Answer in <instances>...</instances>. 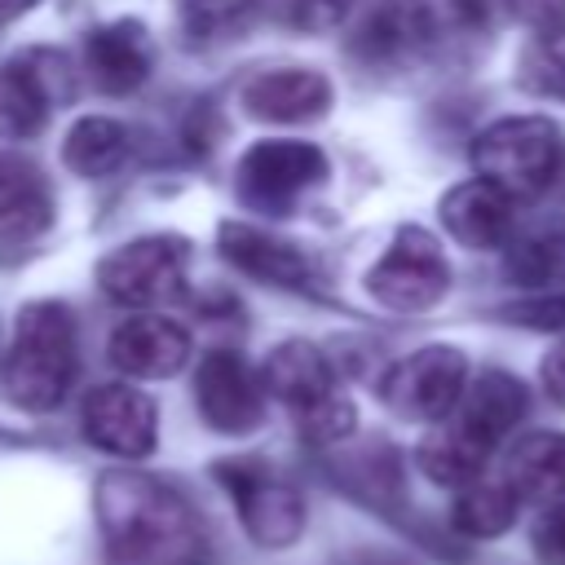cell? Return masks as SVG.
Wrapping results in <instances>:
<instances>
[{"label":"cell","instance_id":"16","mask_svg":"<svg viewBox=\"0 0 565 565\" xmlns=\"http://www.w3.org/2000/svg\"><path fill=\"white\" fill-rule=\"evenodd\" d=\"M327 106H331L327 75L305 71V66L260 71L243 88V110L265 124H305V119H318Z\"/></svg>","mask_w":565,"mask_h":565},{"label":"cell","instance_id":"28","mask_svg":"<svg viewBox=\"0 0 565 565\" xmlns=\"http://www.w3.org/2000/svg\"><path fill=\"white\" fill-rule=\"evenodd\" d=\"M534 556L539 565H565V499L547 503V512L534 521Z\"/></svg>","mask_w":565,"mask_h":565},{"label":"cell","instance_id":"24","mask_svg":"<svg viewBox=\"0 0 565 565\" xmlns=\"http://www.w3.org/2000/svg\"><path fill=\"white\" fill-rule=\"evenodd\" d=\"M62 159L75 177H110L124 159H128V128L119 119H106V115H88L79 119L71 132H66V146H62Z\"/></svg>","mask_w":565,"mask_h":565},{"label":"cell","instance_id":"1","mask_svg":"<svg viewBox=\"0 0 565 565\" xmlns=\"http://www.w3.org/2000/svg\"><path fill=\"white\" fill-rule=\"evenodd\" d=\"M93 503L106 565H212L207 525L177 486L150 472H106Z\"/></svg>","mask_w":565,"mask_h":565},{"label":"cell","instance_id":"11","mask_svg":"<svg viewBox=\"0 0 565 565\" xmlns=\"http://www.w3.org/2000/svg\"><path fill=\"white\" fill-rule=\"evenodd\" d=\"M79 428L97 450L119 455V459H141L154 450L159 415L141 388L97 384V388H88V397L79 406Z\"/></svg>","mask_w":565,"mask_h":565},{"label":"cell","instance_id":"32","mask_svg":"<svg viewBox=\"0 0 565 565\" xmlns=\"http://www.w3.org/2000/svg\"><path fill=\"white\" fill-rule=\"evenodd\" d=\"M508 4H512L516 18H525V22H534V26H552V22H561V13H565V0H508Z\"/></svg>","mask_w":565,"mask_h":565},{"label":"cell","instance_id":"33","mask_svg":"<svg viewBox=\"0 0 565 565\" xmlns=\"http://www.w3.org/2000/svg\"><path fill=\"white\" fill-rule=\"evenodd\" d=\"M35 0H0V22H13L18 13H26Z\"/></svg>","mask_w":565,"mask_h":565},{"label":"cell","instance_id":"31","mask_svg":"<svg viewBox=\"0 0 565 565\" xmlns=\"http://www.w3.org/2000/svg\"><path fill=\"white\" fill-rule=\"evenodd\" d=\"M539 380H543V393H547L556 406H565V344H556V349L543 358Z\"/></svg>","mask_w":565,"mask_h":565},{"label":"cell","instance_id":"17","mask_svg":"<svg viewBox=\"0 0 565 565\" xmlns=\"http://www.w3.org/2000/svg\"><path fill=\"white\" fill-rule=\"evenodd\" d=\"M84 62L93 71V79L106 88V93H132L146 84L150 66H154V49H150V35L141 22L124 18V22H110V26H97L84 44Z\"/></svg>","mask_w":565,"mask_h":565},{"label":"cell","instance_id":"12","mask_svg":"<svg viewBox=\"0 0 565 565\" xmlns=\"http://www.w3.org/2000/svg\"><path fill=\"white\" fill-rule=\"evenodd\" d=\"M463 13V0H380L362 26V44L380 57H411L455 31Z\"/></svg>","mask_w":565,"mask_h":565},{"label":"cell","instance_id":"6","mask_svg":"<svg viewBox=\"0 0 565 565\" xmlns=\"http://www.w3.org/2000/svg\"><path fill=\"white\" fill-rule=\"evenodd\" d=\"M468 388V362L450 344H428L388 366L380 397L393 415L415 419V424H441Z\"/></svg>","mask_w":565,"mask_h":565},{"label":"cell","instance_id":"27","mask_svg":"<svg viewBox=\"0 0 565 565\" xmlns=\"http://www.w3.org/2000/svg\"><path fill=\"white\" fill-rule=\"evenodd\" d=\"M256 0H181V18L190 31L207 35V31H221L230 22H238Z\"/></svg>","mask_w":565,"mask_h":565},{"label":"cell","instance_id":"7","mask_svg":"<svg viewBox=\"0 0 565 565\" xmlns=\"http://www.w3.org/2000/svg\"><path fill=\"white\" fill-rule=\"evenodd\" d=\"M185 260H190V243L185 238L150 234V238H132V243L115 247L97 265V282L115 305L146 309V305L172 300L181 291Z\"/></svg>","mask_w":565,"mask_h":565},{"label":"cell","instance_id":"9","mask_svg":"<svg viewBox=\"0 0 565 565\" xmlns=\"http://www.w3.org/2000/svg\"><path fill=\"white\" fill-rule=\"evenodd\" d=\"M327 172V159L309 141H260L238 163V199L256 212H291V203L318 185Z\"/></svg>","mask_w":565,"mask_h":565},{"label":"cell","instance_id":"4","mask_svg":"<svg viewBox=\"0 0 565 565\" xmlns=\"http://www.w3.org/2000/svg\"><path fill=\"white\" fill-rule=\"evenodd\" d=\"M565 163L561 128L547 115H508L477 132L472 168L512 199H539Z\"/></svg>","mask_w":565,"mask_h":565},{"label":"cell","instance_id":"29","mask_svg":"<svg viewBox=\"0 0 565 565\" xmlns=\"http://www.w3.org/2000/svg\"><path fill=\"white\" fill-rule=\"evenodd\" d=\"M349 9H353V0H296V18H300V26H313V31L344 22Z\"/></svg>","mask_w":565,"mask_h":565},{"label":"cell","instance_id":"26","mask_svg":"<svg viewBox=\"0 0 565 565\" xmlns=\"http://www.w3.org/2000/svg\"><path fill=\"white\" fill-rule=\"evenodd\" d=\"M521 84L534 97H561L565 102V22L539 26V35L521 53Z\"/></svg>","mask_w":565,"mask_h":565},{"label":"cell","instance_id":"5","mask_svg":"<svg viewBox=\"0 0 565 565\" xmlns=\"http://www.w3.org/2000/svg\"><path fill=\"white\" fill-rule=\"evenodd\" d=\"M216 481L234 499L238 525L247 530L252 543L274 552V547H291L300 539L305 499L269 463H260V459H225V463H216Z\"/></svg>","mask_w":565,"mask_h":565},{"label":"cell","instance_id":"13","mask_svg":"<svg viewBox=\"0 0 565 565\" xmlns=\"http://www.w3.org/2000/svg\"><path fill=\"white\" fill-rule=\"evenodd\" d=\"M525 384L508 371H481L477 380H468L459 406L446 415L459 433H468L477 446H486L490 455L512 437V428L525 419Z\"/></svg>","mask_w":565,"mask_h":565},{"label":"cell","instance_id":"8","mask_svg":"<svg viewBox=\"0 0 565 565\" xmlns=\"http://www.w3.org/2000/svg\"><path fill=\"white\" fill-rule=\"evenodd\" d=\"M446 282H450V265H446L437 238L415 225L397 230L388 252L366 274V291L384 309H397V313H419V309L437 305Z\"/></svg>","mask_w":565,"mask_h":565},{"label":"cell","instance_id":"19","mask_svg":"<svg viewBox=\"0 0 565 565\" xmlns=\"http://www.w3.org/2000/svg\"><path fill=\"white\" fill-rule=\"evenodd\" d=\"M53 216V190L44 172L18 154H0V238H35Z\"/></svg>","mask_w":565,"mask_h":565},{"label":"cell","instance_id":"15","mask_svg":"<svg viewBox=\"0 0 565 565\" xmlns=\"http://www.w3.org/2000/svg\"><path fill=\"white\" fill-rule=\"evenodd\" d=\"M512 207H516L512 194H503L486 177H472L441 199V225L455 243L472 252H494L508 247L512 238Z\"/></svg>","mask_w":565,"mask_h":565},{"label":"cell","instance_id":"23","mask_svg":"<svg viewBox=\"0 0 565 565\" xmlns=\"http://www.w3.org/2000/svg\"><path fill=\"white\" fill-rule=\"evenodd\" d=\"M516 508H521V494H516L503 477H477V481H468V486L455 494L450 521H455V530L468 534V539H494V534L512 530Z\"/></svg>","mask_w":565,"mask_h":565},{"label":"cell","instance_id":"2","mask_svg":"<svg viewBox=\"0 0 565 565\" xmlns=\"http://www.w3.org/2000/svg\"><path fill=\"white\" fill-rule=\"evenodd\" d=\"M79 371V335L75 313L57 300L26 305L18 313L9 353L0 362V380L13 406L22 411H53L66 402Z\"/></svg>","mask_w":565,"mask_h":565},{"label":"cell","instance_id":"21","mask_svg":"<svg viewBox=\"0 0 565 565\" xmlns=\"http://www.w3.org/2000/svg\"><path fill=\"white\" fill-rule=\"evenodd\" d=\"M53 93L44 84V71L31 62H9L0 66V137L4 141H26L49 124Z\"/></svg>","mask_w":565,"mask_h":565},{"label":"cell","instance_id":"10","mask_svg":"<svg viewBox=\"0 0 565 565\" xmlns=\"http://www.w3.org/2000/svg\"><path fill=\"white\" fill-rule=\"evenodd\" d=\"M265 380L260 371H252L234 349H216L199 362L194 371V402L199 415L216 428V433H252L265 419Z\"/></svg>","mask_w":565,"mask_h":565},{"label":"cell","instance_id":"25","mask_svg":"<svg viewBox=\"0 0 565 565\" xmlns=\"http://www.w3.org/2000/svg\"><path fill=\"white\" fill-rule=\"evenodd\" d=\"M508 278L521 287H565V225H552L512 243Z\"/></svg>","mask_w":565,"mask_h":565},{"label":"cell","instance_id":"30","mask_svg":"<svg viewBox=\"0 0 565 565\" xmlns=\"http://www.w3.org/2000/svg\"><path fill=\"white\" fill-rule=\"evenodd\" d=\"M521 322L530 327H565V296H547V300H530L516 309Z\"/></svg>","mask_w":565,"mask_h":565},{"label":"cell","instance_id":"3","mask_svg":"<svg viewBox=\"0 0 565 565\" xmlns=\"http://www.w3.org/2000/svg\"><path fill=\"white\" fill-rule=\"evenodd\" d=\"M260 380H265L269 397H278L296 415V428L309 441L327 446V441H340V437L353 433V424H358L353 402L340 393L335 371H331V362L318 344H309V340L278 344L265 358Z\"/></svg>","mask_w":565,"mask_h":565},{"label":"cell","instance_id":"22","mask_svg":"<svg viewBox=\"0 0 565 565\" xmlns=\"http://www.w3.org/2000/svg\"><path fill=\"white\" fill-rule=\"evenodd\" d=\"M486 463H490V450L477 446L468 433H459L450 419L433 424L419 441V468L437 481V486H450V490H463L468 481L486 477Z\"/></svg>","mask_w":565,"mask_h":565},{"label":"cell","instance_id":"18","mask_svg":"<svg viewBox=\"0 0 565 565\" xmlns=\"http://www.w3.org/2000/svg\"><path fill=\"white\" fill-rule=\"evenodd\" d=\"M221 256L265 287H305V278H309V260L291 243H282L256 225H238V221L221 225Z\"/></svg>","mask_w":565,"mask_h":565},{"label":"cell","instance_id":"20","mask_svg":"<svg viewBox=\"0 0 565 565\" xmlns=\"http://www.w3.org/2000/svg\"><path fill=\"white\" fill-rule=\"evenodd\" d=\"M503 481L521 503H561L565 499V433H530L512 441L503 459Z\"/></svg>","mask_w":565,"mask_h":565},{"label":"cell","instance_id":"14","mask_svg":"<svg viewBox=\"0 0 565 565\" xmlns=\"http://www.w3.org/2000/svg\"><path fill=\"white\" fill-rule=\"evenodd\" d=\"M190 358V331L159 313H137L115 327L110 335V362L137 380H163L177 375Z\"/></svg>","mask_w":565,"mask_h":565}]
</instances>
